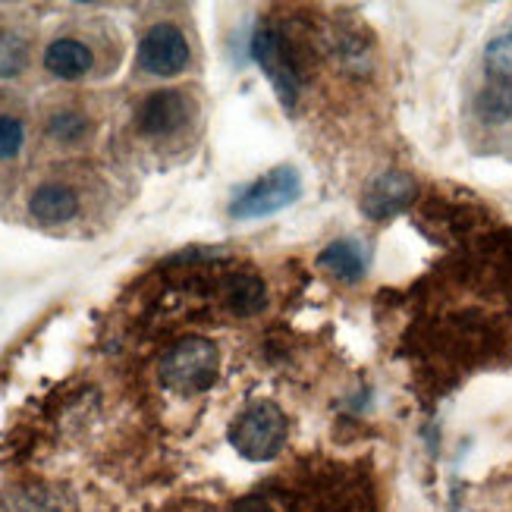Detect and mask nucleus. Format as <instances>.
I'll list each match as a JSON object with an SVG mask.
<instances>
[{
    "label": "nucleus",
    "mask_w": 512,
    "mask_h": 512,
    "mask_svg": "<svg viewBox=\"0 0 512 512\" xmlns=\"http://www.w3.org/2000/svg\"><path fill=\"white\" fill-rule=\"evenodd\" d=\"M217 368H220V355L217 346L205 337H183L176 340L161 359V384L173 393H205L217 381Z\"/></svg>",
    "instance_id": "nucleus-1"
},
{
    "label": "nucleus",
    "mask_w": 512,
    "mask_h": 512,
    "mask_svg": "<svg viewBox=\"0 0 512 512\" xmlns=\"http://www.w3.org/2000/svg\"><path fill=\"white\" fill-rule=\"evenodd\" d=\"M286 431L289 425L283 409L271 403V399H258V403L246 406L236 415V421L230 425V443L242 459L267 462L283 450Z\"/></svg>",
    "instance_id": "nucleus-2"
},
{
    "label": "nucleus",
    "mask_w": 512,
    "mask_h": 512,
    "mask_svg": "<svg viewBox=\"0 0 512 512\" xmlns=\"http://www.w3.org/2000/svg\"><path fill=\"white\" fill-rule=\"evenodd\" d=\"M302 195V176L296 167H274L271 173H264L261 180H255L252 186L242 189L233 205L230 214L239 220H252V217H267V214H277L283 208H289Z\"/></svg>",
    "instance_id": "nucleus-3"
},
{
    "label": "nucleus",
    "mask_w": 512,
    "mask_h": 512,
    "mask_svg": "<svg viewBox=\"0 0 512 512\" xmlns=\"http://www.w3.org/2000/svg\"><path fill=\"white\" fill-rule=\"evenodd\" d=\"M139 66L148 76L170 79L180 76L189 66V41L186 35L170 26V22H158L151 26L139 41Z\"/></svg>",
    "instance_id": "nucleus-4"
},
{
    "label": "nucleus",
    "mask_w": 512,
    "mask_h": 512,
    "mask_svg": "<svg viewBox=\"0 0 512 512\" xmlns=\"http://www.w3.org/2000/svg\"><path fill=\"white\" fill-rule=\"evenodd\" d=\"M252 57L258 60L264 76L271 79L283 110L293 114V107L299 101V76H296V66L289 63V54L283 48V38H280V32L274 26H261L255 32V38H252Z\"/></svg>",
    "instance_id": "nucleus-5"
},
{
    "label": "nucleus",
    "mask_w": 512,
    "mask_h": 512,
    "mask_svg": "<svg viewBox=\"0 0 512 512\" xmlns=\"http://www.w3.org/2000/svg\"><path fill=\"white\" fill-rule=\"evenodd\" d=\"M189 114H192V104L183 92H176V88H161V92H154L142 101L136 126L142 136L164 139V136H173V132H180L186 126Z\"/></svg>",
    "instance_id": "nucleus-6"
},
{
    "label": "nucleus",
    "mask_w": 512,
    "mask_h": 512,
    "mask_svg": "<svg viewBox=\"0 0 512 512\" xmlns=\"http://www.w3.org/2000/svg\"><path fill=\"white\" fill-rule=\"evenodd\" d=\"M418 195V186L409 173L387 170L365 189L362 195V211L371 220H390L396 214H403Z\"/></svg>",
    "instance_id": "nucleus-7"
},
{
    "label": "nucleus",
    "mask_w": 512,
    "mask_h": 512,
    "mask_svg": "<svg viewBox=\"0 0 512 512\" xmlns=\"http://www.w3.org/2000/svg\"><path fill=\"white\" fill-rule=\"evenodd\" d=\"M0 512H76V497L60 484H13L0 494Z\"/></svg>",
    "instance_id": "nucleus-8"
},
{
    "label": "nucleus",
    "mask_w": 512,
    "mask_h": 512,
    "mask_svg": "<svg viewBox=\"0 0 512 512\" xmlns=\"http://www.w3.org/2000/svg\"><path fill=\"white\" fill-rule=\"evenodd\" d=\"M92 63H95L92 48L76 38H57L48 44V51H44V70L63 82H76L88 76L92 73Z\"/></svg>",
    "instance_id": "nucleus-9"
},
{
    "label": "nucleus",
    "mask_w": 512,
    "mask_h": 512,
    "mask_svg": "<svg viewBox=\"0 0 512 512\" xmlns=\"http://www.w3.org/2000/svg\"><path fill=\"white\" fill-rule=\"evenodd\" d=\"M29 211L38 224H66V220H73L79 214V195L66 186H57V183H48L35 189V195L29 198Z\"/></svg>",
    "instance_id": "nucleus-10"
},
{
    "label": "nucleus",
    "mask_w": 512,
    "mask_h": 512,
    "mask_svg": "<svg viewBox=\"0 0 512 512\" xmlns=\"http://www.w3.org/2000/svg\"><path fill=\"white\" fill-rule=\"evenodd\" d=\"M318 264L324 267V271H330L337 280L355 283V280H362L365 271H368V255L362 249V242L337 239V242H330V246L318 255Z\"/></svg>",
    "instance_id": "nucleus-11"
},
{
    "label": "nucleus",
    "mask_w": 512,
    "mask_h": 512,
    "mask_svg": "<svg viewBox=\"0 0 512 512\" xmlns=\"http://www.w3.org/2000/svg\"><path fill=\"white\" fill-rule=\"evenodd\" d=\"M224 299L236 315H258L267 305V289L252 274H233L224 283Z\"/></svg>",
    "instance_id": "nucleus-12"
},
{
    "label": "nucleus",
    "mask_w": 512,
    "mask_h": 512,
    "mask_svg": "<svg viewBox=\"0 0 512 512\" xmlns=\"http://www.w3.org/2000/svg\"><path fill=\"white\" fill-rule=\"evenodd\" d=\"M478 114L484 123H503L512 117V82L506 79H487L478 95Z\"/></svg>",
    "instance_id": "nucleus-13"
},
{
    "label": "nucleus",
    "mask_w": 512,
    "mask_h": 512,
    "mask_svg": "<svg viewBox=\"0 0 512 512\" xmlns=\"http://www.w3.org/2000/svg\"><path fill=\"white\" fill-rule=\"evenodd\" d=\"M29 63V44L16 32L0 29V79H13L26 70Z\"/></svg>",
    "instance_id": "nucleus-14"
},
{
    "label": "nucleus",
    "mask_w": 512,
    "mask_h": 512,
    "mask_svg": "<svg viewBox=\"0 0 512 512\" xmlns=\"http://www.w3.org/2000/svg\"><path fill=\"white\" fill-rule=\"evenodd\" d=\"M484 63H487V76H491V79L512 82V29L487 44Z\"/></svg>",
    "instance_id": "nucleus-15"
},
{
    "label": "nucleus",
    "mask_w": 512,
    "mask_h": 512,
    "mask_svg": "<svg viewBox=\"0 0 512 512\" xmlns=\"http://www.w3.org/2000/svg\"><path fill=\"white\" fill-rule=\"evenodd\" d=\"M88 120L79 114V110H57V114L48 120V136L57 142H76L85 136Z\"/></svg>",
    "instance_id": "nucleus-16"
},
{
    "label": "nucleus",
    "mask_w": 512,
    "mask_h": 512,
    "mask_svg": "<svg viewBox=\"0 0 512 512\" xmlns=\"http://www.w3.org/2000/svg\"><path fill=\"white\" fill-rule=\"evenodd\" d=\"M22 139H26L22 123L16 117H0V161L16 158L22 148Z\"/></svg>",
    "instance_id": "nucleus-17"
},
{
    "label": "nucleus",
    "mask_w": 512,
    "mask_h": 512,
    "mask_svg": "<svg viewBox=\"0 0 512 512\" xmlns=\"http://www.w3.org/2000/svg\"><path fill=\"white\" fill-rule=\"evenodd\" d=\"M230 512H274V506L264 497H246V500H239Z\"/></svg>",
    "instance_id": "nucleus-18"
}]
</instances>
